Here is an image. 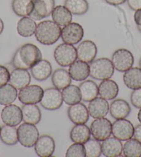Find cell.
<instances>
[{
  "mask_svg": "<svg viewBox=\"0 0 141 157\" xmlns=\"http://www.w3.org/2000/svg\"><path fill=\"white\" fill-rule=\"evenodd\" d=\"M77 56L79 60L91 63L97 56V48L96 44L91 40H85L78 45Z\"/></svg>",
  "mask_w": 141,
  "mask_h": 157,
  "instance_id": "16",
  "label": "cell"
},
{
  "mask_svg": "<svg viewBox=\"0 0 141 157\" xmlns=\"http://www.w3.org/2000/svg\"><path fill=\"white\" fill-rule=\"evenodd\" d=\"M91 130L85 124H75L70 132V139L72 142L85 143L91 138Z\"/></svg>",
  "mask_w": 141,
  "mask_h": 157,
  "instance_id": "26",
  "label": "cell"
},
{
  "mask_svg": "<svg viewBox=\"0 0 141 157\" xmlns=\"http://www.w3.org/2000/svg\"><path fill=\"white\" fill-rule=\"evenodd\" d=\"M65 156L67 157H86V150L82 143H75L67 149Z\"/></svg>",
  "mask_w": 141,
  "mask_h": 157,
  "instance_id": "38",
  "label": "cell"
},
{
  "mask_svg": "<svg viewBox=\"0 0 141 157\" xmlns=\"http://www.w3.org/2000/svg\"><path fill=\"white\" fill-rule=\"evenodd\" d=\"M69 73L71 79L81 82L87 79L90 75V67L88 63L82 60L75 61L69 66Z\"/></svg>",
  "mask_w": 141,
  "mask_h": 157,
  "instance_id": "18",
  "label": "cell"
},
{
  "mask_svg": "<svg viewBox=\"0 0 141 157\" xmlns=\"http://www.w3.org/2000/svg\"><path fill=\"white\" fill-rule=\"evenodd\" d=\"M33 9L29 17L40 21L51 15L55 8V0H32Z\"/></svg>",
  "mask_w": 141,
  "mask_h": 157,
  "instance_id": "12",
  "label": "cell"
},
{
  "mask_svg": "<svg viewBox=\"0 0 141 157\" xmlns=\"http://www.w3.org/2000/svg\"><path fill=\"white\" fill-rule=\"evenodd\" d=\"M119 92L118 84L110 79L102 80L98 86V94L101 98L112 101L117 97Z\"/></svg>",
  "mask_w": 141,
  "mask_h": 157,
  "instance_id": "22",
  "label": "cell"
},
{
  "mask_svg": "<svg viewBox=\"0 0 141 157\" xmlns=\"http://www.w3.org/2000/svg\"><path fill=\"white\" fill-rule=\"evenodd\" d=\"M31 75L26 69H15L10 75V84L15 88L20 90L25 86L29 85L31 82Z\"/></svg>",
  "mask_w": 141,
  "mask_h": 157,
  "instance_id": "21",
  "label": "cell"
},
{
  "mask_svg": "<svg viewBox=\"0 0 141 157\" xmlns=\"http://www.w3.org/2000/svg\"><path fill=\"white\" fill-rule=\"evenodd\" d=\"M67 114L69 120L75 124H85L89 119L88 108L80 102L70 105Z\"/></svg>",
  "mask_w": 141,
  "mask_h": 157,
  "instance_id": "15",
  "label": "cell"
},
{
  "mask_svg": "<svg viewBox=\"0 0 141 157\" xmlns=\"http://www.w3.org/2000/svg\"><path fill=\"white\" fill-rule=\"evenodd\" d=\"M123 154L125 157H140L141 143L135 139L126 140L123 147Z\"/></svg>",
  "mask_w": 141,
  "mask_h": 157,
  "instance_id": "36",
  "label": "cell"
},
{
  "mask_svg": "<svg viewBox=\"0 0 141 157\" xmlns=\"http://www.w3.org/2000/svg\"><path fill=\"white\" fill-rule=\"evenodd\" d=\"M35 151L40 157H50L55 150V143L48 135L40 136L35 144Z\"/></svg>",
  "mask_w": 141,
  "mask_h": 157,
  "instance_id": "14",
  "label": "cell"
},
{
  "mask_svg": "<svg viewBox=\"0 0 141 157\" xmlns=\"http://www.w3.org/2000/svg\"><path fill=\"white\" fill-rule=\"evenodd\" d=\"M18 141L25 147H32L40 137L39 131L35 124L24 123L17 128Z\"/></svg>",
  "mask_w": 141,
  "mask_h": 157,
  "instance_id": "5",
  "label": "cell"
},
{
  "mask_svg": "<svg viewBox=\"0 0 141 157\" xmlns=\"http://www.w3.org/2000/svg\"><path fill=\"white\" fill-rule=\"evenodd\" d=\"M37 28V24L34 20L29 17H23L18 21L17 31L20 36L29 37L33 36Z\"/></svg>",
  "mask_w": 141,
  "mask_h": 157,
  "instance_id": "28",
  "label": "cell"
},
{
  "mask_svg": "<svg viewBox=\"0 0 141 157\" xmlns=\"http://www.w3.org/2000/svg\"><path fill=\"white\" fill-rule=\"evenodd\" d=\"M90 130L94 139L103 141L112 134V124L105 117L96 118L91 124Z\"/></svg>",
  "mask_w": 141,
  "mask_h": 157,
  "instance_id": "7",
  "label": "cell"
},
{
  "mask_svg": "<svg viewBox=\"0 0 141 157\" xmlns=\"http://www.w3.org/2000/svg\"><path fill=\"white\" fill-rule=\"evenodd\" d=\"M130 100L133 106L137 109H141V88L134 89L131 92Z\"/></svg>",
  "mask_w": 141,
  "mask_h": 157,
  "instance_id": "39",
  "label": "cell"
},
{
  "mask_svg": "<svg viewBox=\"0 0 141 157\" xmlns=\"http://www.w3.org/2000/svg\"><path fill=\"white\" fill-rule=\"evenodd\" d=\"M52 66L47 59H40L31 69L32 76L37 81L47 80L52 74Z\"/></svg>",
  "mask_w": 141,
  "mask_h": 157,
  "instance_id": "20",
  "label": "cell"
},
{
  "mask_svg": "<svg viewBox=\"0 0 141 157\" xmlns=\"http://www.w3.org/2000/svg\"><path fill=\"white\" fill-rule=\"evenodd\" d=\"M134 19L136 26H141V9L135 10L134 15Z\"/></svg>",
  "mask_w": 141,
  "mask_h": 157,
  "instance_id": "43",
  "label": "cell"
},
{
  "mask_svg": "<svg viewBox=\"0 0 141 157\" xmlns=\"http://www.w3.org/2000/svg\"><path fill=\"white\" fill-rule=\"evenodd\" d=\"M90 75L97 80L110 79L114 74V67L111 59L107 58L94 59L90 63Z\"/></svg>",
  "mask_w": 141,
  "mask_h": 157,
  "instance_id": "3",
  "label": "cell"
},
{
  "mask_svg": "<svg viewBox=\"0 0 141 157\" xmlns=\"http://www.w3.org/2000/svg\"><path fill=\"white\" fill-rule=\"evenodd\" d=\"M138 120L141 123V109H140L139 112L138 113Z\"/></svg>",
  "mask_w": 141,
  "mask_h": 157,
  "instance_id": "46",
  "label": "cell"
},
{
  "mask_svg": "<svg viewBox=\"0 0 141 157\" xmlns=\"http://www.w3.org/2000/svg\"><path fill=\"white\" fill-rule=\"evenodd\" d=\"M112 62L118 71L125 72L134 65V58L131 51L125 48H119L113 53Z\"/></svg>",
  "mask_w": 141,
  "mask_h": 157,
  "instance_id": "6",
  "label": "cell"
},
{
  "mask_svg": "<svg viewBox=\"0 0 141 157\" xmlns=\"http://www.w3.org/2000/svg\"><path fill=\"white\" fill-rule=\"evenodd\" d=\"M4 29V24L3 20L0 18V35H1L2 33H3Z\"/></svg>",
  "mask_w": 141,
  "mask_h": 157,
  "instance_id": "45",
  "label": "cell"
},
{
  "mask_svg": "<svg viewBox=\"0 0 141 157\" xmlns=\"http://www.w3.org/2000/svg\"><path fill=\"white\" fill-rule=\"evenodd\" d=\"M89 116L93 118L105 117L109 112V105L107 100L101 98H96L89 102L88 105Z\"/></svg>",
  "mask_w": 141,
  "mask_h": 157,
  "instance_id": "17",
  "label": "cell"
},
{
  "mask_svg": "<svg viewBox=\"0 0 141 157\" xmlns=\"http://www.w3.org/2000/svg\"><path fill=\"white\" fill-rule=\"evenodd\" d=\"M63 102L60 90L57 88H49L44 90L40 105L45 109L54 111L59 109Z\"/></svg>",
  "mask_w": 141,
  "mask_h": 157,
  "instance_id": "9",
  "label": "cell"
},
{
  "mask_svg": "<svg viewBox=\"0 0 141 157\" xmlns=\"http://www.w3.org/2000/svg\"><path fill=\"white\" fill-rule=\"evenodd\" d=\"M137 29L140 31V33H141V26H137Z\"/></svg>",
  "mask_w": 141,
  "mask_h": 157,
  "instance_id": "47",
  "label": "cell"
},
{
  "mask_svg": "<svg viewBox=\"0 0 141 157\" xmlns=\"http://www.w3.org/2000/svg\"><path fill=\"white\" fill-rule=\"evenodd\" d=\"M18 93L17 89L15 88L10 84H6L0 86V105L3 106H6L14 102Z\"/></svg>",
  "mask_w": 141,
  "mask_h": 157,
  "instance_id": "33",
  "label": "cell"
},
{
  "mask_svg": "<svg viewBox=\"0 0 141 157\" xmlns=\"http://www.w3.org/2000/svg\"><path fill=\"white\" fill-rule=\"evenodd\" d=\"M123 81L127 88L132 90L141 88V69L131 67L124 72Z\"/></svg>",
  "mask_w": 141,
  "mask_h": 157,
  "instance_id": "25",
  "label": "cell"
},
{
  "mask_svg": "<svg viewBox=\"0 0 141 157\" xmlns=\"http://www.w3.org/2000/svg\"><path fill=\"white\" fill-rule=\"evenodd\" d=\"M105 1L112 6H119V5L125 3L127 0H105Z\"/></svg>",
  "mask_w": 141,
  "mask_h": 157,
  "instance_id": "44",
  "label": "cell"
},
{
  "mask_svg": "<svg viewBox=\"0 0 141 157\" xmlns=\"http://www.w3.org/2000/svg\"><path fill=\"white\" fill-rule=\"evenodd\" d=\"M64 6L75 15L86 14L89 8L86 0H65Z\"/></svg>",
  "mask_w": 141,
  "mask_h": 157,
  "instance_id": "34",
  "label": "cell"
},
{
  "mask_svg": "<svg viewBox=\"0 0 141 157\" xmlns=\"http://www.w3.org/2000/svg\"><path fill=\"white\" fill-rule=\"evenodd\" d=\"M62 29L58 24L51 20L40 21L35 30V38L40 44L53 45L58 41L61 37Z\"/></svg>",
  "mask_w": 141,
  "mask_h": 157,
  "instance_id": "2",
  "label": "cell"
},
{
  "mask_svg": "<svg viewBox=\"0 0 141 157\" xmlns=\"http://www.w3.org/2000/svg\"><path fill=\"white\" fill-rule=\"evenodd\" d=\"M135 139L141 143V124H138L134 128V136Z\"/></svg>",
  "mask_w": 141,
  "mask_h": 157,
  "instance_id": "42",
  "label": "cell"
},
{
  "mask_svg": "<svg viewBox=\"0 0 141 157\" xmlns=\"http://www.w3.org/2000/svg\"><path fill=\"white\" fill-rule=\"evenodd\" d=\"M1 118L5 124L10 126H17L23 121L21 109L15 105L5 106L1 112Z\"/></svg>",
  "mask_w": 141,
  "mask_h": 157,
  "instance_id": "13",
  "label": "cell"
},
{
  "mask_svg": "<svg viewBox=\"0 0 141 157\" xmlns=\"http://www.w3.org/2000/svg\"><path fill=\"white\" fill-rule=\"evenodd\" d=\"M77 50L74 45L63 43L58 45L54 51V59L59 66L69 67L76 61Z\"/></svg>",
  "mask_w": 141,
  "mask_h": 157,
  "instance_id": "4",
  "label": "cell"
},
{
  "mask_svg": "<svg viewBox=\"0 0 141 157\" xmlns=\"http://www.w3.org/2000/svg\"><path fill=\"white\" fill-rule=\"evenodd\" d=\"M44 91L39 85H28L20 89L18 93V99L23 105L37 104L41 101Z\"/></svg>",
  "mask_w": 141,
  "mask_h": 157,
  "instance_id": "10",
  "label": "cell"
},
{
  "mask_svg": "<svg viewBox=\"0 0 141 157\" xmlns=\"http://www.w3.org/2000/svg\"><path fill=\"white\" fill-rule=\"evenodd\" d=\"M42 52L40 48L31 43H27L19 48L15 53L12 64L15 69L29 70L42 59Z\"/></svg>",
  "mask_w": 141,
  "mask_h": 157,
  "instance_id": "1",
  "label": "cell"
},
{
  "mask_svg": "<svg viewBox=\"0 0 141 157\" xmlns=\"http://www.w3.org/2000/svg\"><path fill=\"white\" fill-rule=\"evenodd\" d=\"M134 125L125 118L117 119L112 124V134L121 141H126L131 139L134 136Z\"/></svg>",
  "mask_w": 141,
  "mask_h": 157,
  "instance_id": "11",
  "label": "cell"
},
{
  "mask_svg": "<svg viewBox=\"0 0 141 157\" xmlns=\"http://www.w3.org/2000/svg\"><path fill=\"white\" fill-rule=\"evenodd\" d=\"M84 34L83 27L80 24L70 22L62 29L61 38L64 43L74 45L82 41Z\"/></svg>",
  "mask_w": 141,
  "mask_h": 157,
  "instance_id": "8",
  "label": "cell"
},
{
  "mask_svg": "<svg viewBox=\"0 0 141 157\" xmlns=\"http://www.w3.org/2000/svg\"><path fill=\"white\" fill-rule=\"evenodd\" d=\"M62 98L65 104L72 105L80 102L82 101V96L80 88L74 85H70L66 88L62 89Z\"/></svg>",
  "mask_w": 141,
  "mask_h": 157,
  "instance_id": "32",
  "label": "cell"
},
{
  "mask_svg": "<svg viewBox=\"0 0 141 157\" xmlns=\"http://www.w3.org/2000/svg\"><path fill=\"white\" fill-rule=\"evenodd\" d=\"M71 78L69 73L64 69H58L54 71L51 77L53 86L55 88L62 90L71 83Z\"/></svg>",
  "mask_w": 141,
  "mask_h": 157,
  "instance_id": "30",
  "label": "cell"
},
{
  "mask_svg": "<svg viewBox=\"0 0 141 157\" xmlns=\"http://www.w3.org/2000/svg\"><path fill=\"white\" fill-rule=\"evenodd\" d=\"M10 74L6 67L0 65V86L6 85L10 80Z\"/></svg>",
  "mask_w": 141,
  "mask_h": 157,
  "instance_id": "40",
  "label": "cell"
},
{
  "mask_svg": "<svg viewBox=\"0 0 141 157\" xmlns=\"http://www.w3.org/2000/svg\"><path fill=\"white\" fill-rule=\"evenodd\" d=\"M0 139L7 145H14L18 142L17 129L15 127L5 124L0 130Z\"/></svg>",
  "mask_w": 141,
  "mask_h": 157,
  "instance_id": "35",
  "label": "cell"
},
{
  "mask_svg": "<svg viewBox=\"0 0 141 157\" xmlns=\"http://www.w3.org/2000/svg\"><path fill=\"white\" fill-rule=\"evenodd\" d=\"M102 154L106 157H118L123 153L121 140L116 137H109L102 143Z\"/></svg>",
  "mask_w": 141,
  "mask_h": 157,
  "instance_id": "19",
  "label": "cell"
},
{
  "mask_svg": "<svg viewBox=\"0 0 141 157\" xmlns=\"http://www.w3.org/2000/svg\"><path fill=\"white\" fill-rule=\"evenodd\" d=\"M96 139H89L84 144L86 150V156L99 157L101 156L102 145Z\"/></svg>",
  "mask_w": 141,
  "mask_h": 157,
  "instance_id": "37",
  "label": "cell"
},
{
  "mask_svg": "<svg viewBox=\"0 0 141 157\" xmlns=\"http://www.w3.org/2000/svg\"><path fill=\"white\" fill-rule=\"evenodd\" d=\"M129 7L133 10L141 9V0H127Z\"/></svg>",
  "mask_w": 141,
  "mask_h": 157,
  "instance_id": "41",
  "label": "cell"
},
{
  "mask_svg": "<svg viewBox=\"0 0 141 157\" xmlns=\"http://www.w3.org/2000/svg\"><path fill=\"white\" fill-rule=\"evenodd\" d=\"M82 100L84 102H90L98 96V86L91 80H84L79 86Z\"/></svg>",
  "mask_w": 141,
  "mask_h": 157,
  "instance_id": "27",
  "label": "cell"
},
{
  "mask_svg": "<svg viewBox=\"0 0 141 157\" xmlns=\"http://www.w3.org/2000/svg\"><path fill=\"white\" fill-rule=\"evenodd\" d=\"M0 130H1V128H0Z\"/></svg>",
  "mask_w": 141,
  "mask_h": 157,
  "instance_id": "49",
  "label": "cell"
},
{
  "mask_svg": "<svg viewBox=\"0 0 141 157\" xmlns=\"http://www.w3.org/2000/svg\"><path fill=\"white\" fill-rule=\"evenodd\" d=\"M13 11L19 17H29L33 9L32 0H13Z\"/></svg>",
  "mask_w": 141,
  "mask_h": 157,
  "instance_id": "31",
  "label": "cell"
},
{
  "mask_svg": "<svg viewBox=\"0 0 141 157\" xmlns=\"http://www.w3.org/2000/svg\"><path fill=\"white\" fill-rule=\"evenodd\" d=\"M53 21L59 26H64L70 24L72 21V13L64 6H57L51 13Z\"/></svg>",
  "mask_w": 141,
  "mask_h": 157,
  "instance_id": "29",
  "label": "cell"
},
{
  "mask_svg": "<svg viewBox=\"0 0 141 157\" xmlns=\"http://www.w3.org/2000/svg\"><path fill=\"white\" fill-rule=\"evenodd\" d=\"M139 66H140V68L141 69V58L140 59V60H139Z\"/></svg>",
  "mask_w": 141,
  "mask_h": 157,
  "instance_id": "48",
  "label": "cell"
},
{
  "mask_svg": "<svg viewBox=\"0 0 141 157\" xmlns=\"http://www.w3.org/2000/svg\"><path fill=\"white\" fill-rule=\"evenodd\" d=\"M131 107L126 101L123 99H116L110 105L109 112L113 118H126L131 113Z\"/></svg>",
  "mask_w": 141,
  "mask_h": 157,
  "instance_id": "23",
  "label": "cell"
},
{
  "mask_svg": "<svg viewBox=\"0 0 141 157\" xmlns=\"http://www.w3.org/2000/svg\"><path fill=\"white\" fill-rule=\"evenodd\" d=\"M21 112L24 123L37 124L41 121V111L36 104L24 105L21 107Z\"/></svg>",
  "mask_w": 141,
  "mask_h": 157,
  "instance_id": "24",
  "label": "cell"
}]
</instances>
